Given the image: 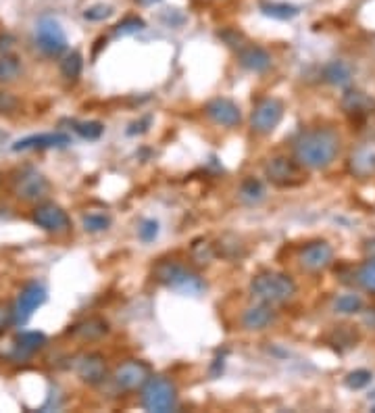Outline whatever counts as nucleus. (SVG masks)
<instances>
[{"instance_id":"nucleus-1","label":"nucleus","mask_w":375,"mask_h":413,"mask_svg":"<svg viewBox=\"0 0 375 413\" xmlns=\"http://www.w3.org/2000/svg\"><path fill=\"white\" fill-rule=\"evenodd\" d=\"M340 152V138L330 128L302 132L294 140V159L307 169L330 167Z\"/></svg>"},{"instance_id":"nucleus-2","label":"nucleus","mask_w":375,"mask_h":413,"mask_svg":"<svg viewBox=\"0 0 375 413\" xmlns=\"http://www.w3.org/2000/svg\"><path fill=\"white\" fill-rule=\"evenodd\" d=\"M250 294L258 303L267 305H281L290 300L296 294V284L290 275L279 272H265L252 277L250 282Z\"/></svg>"},{"instance_id":"nucleus-3","label":"nucleus","mask_w":375,"mask_h":413,"mask_svg":"<svg viewBox=\"0 0 375 413\" xmlns=\"http://www.w3.org/2000/svg\"><path fill=\"white\" fill-rule=\"evenodd\" d=\"M154 277L165 284L167 288L182 292V294H200L205 290V282L200 280V275L194 274L192 270H188L182 263L175 261H161L154 270Z\"/></svg>"},{"instance_id":"nucleus-4","label":"nucleus","mask_w":375,"mask_h":413,"mask_svg":"<svg viewBox=\"0 0 375 413\" xmlns=\"http://www.w3.org/2000/svg\"><path fill=\"white\" fill-rule=\"evenodd\" d=\"M142 405H144L146 412H173L175 405H177L175 386L165 378L150 376L146 380V384L142 386Z\"/></svg>"},{"instance_id":"nucleus-5","label":"nucleus","mask_w":375,"mask_h":413,"mask_svg":"<svg viewBox=\"0 0 375 413\" xmlns=\"http://www.w3.org/2000/svg\"><path fill=\"white\" fill-rule=\"evenodd\" d=\"M13 190L21 201L27 203H36V201H44L50 192V184L48 180L34 167H23L15 173L13 177Z\"/></svg>"},{"instance_id":"nucleus-6","label":"nucleus","mask_w":375,"mask_h":413,"mask_svg":"<svg viewBox=\"0 0 375 413\" xmlns=\"http://www.w3.org/2000/svg\"><path fill=\"white\" fill-rule=\"evenodd\" d=\"M36 44L38 48L48 55L57 57L67 50V36L61 23L52 17H42L36 25Z\"/></svg>"},{"instance_id":"nucleus-7","label":"nucleus","mask_w":375,"mask_h":413,"mask_svg":"<svg viewBox=\"0 0 375 413\" xmlns=\"http://www.w3.org/2000/svg\"><path fill=\"white\" fill-rule=\"evenodd\" d=\"M284 117V103L277 99H263L254 105L250 126L256 134H271Z\"/></svg>"},{"instance_id":"nucleus-8","label":"nucleus","mask_w":375,"mask_h":413,"mask_svg":"<svg viewBox=\"0 0 375 413\" xmlns=\"http://www.w3.org/2000/svg\"><path fill=\"white\" fill-rule=\"evenodd\" d=\"M265 173L269 177V182H273L275 186H298L304 182V173H302V165L296 159H288V157H275L265 165Z\"/></svg>"},{"instance_id":"nucleus-9","label":"nucleus","mask_w":375,"mask_h":413,"mask_svg":"<svg viewBox=\"0 0 375 413\" xmlns=\"http://www.w3.org/2000/svg\"><path fill=\"white\" fill-rule=\"evenodd\" d=\"M44 300H46V288L42 284H38V282H29L19 292V298H17V303L13 307V324L23 326L31 317V313L40 305H44Z\"/></svg>"},{"instance_id":"nucleus-10","label":"nucleus","mask_w":375,"mask_h":413,"mask_svg":"<svg viewBox=\"0 0 375 413\" xmlns=\"http://www.w3.org/2000/svg\"><path fill=\"white\" fill-rule=\"evenodd\" d=\"M332 261H334V249L325 240L309 242L300 251V266H302V270H307L311 274L328 270L332 266Z\"/></svg>"},{"instance_id":"nucleus-11","label":"nucleus","mask_w":375,"mask_h":413,"mask_svg":"<svg viewBox=\"0 0 375 413\" xmlns=\"http://www.w3.org/2000/svg\"><path fill=\"white\" fill-rule=\"evenodd\" d=\"M34 224L40 226L46 232H54V234H63L71 228V222L67 217V213L54 205V203H42L36 207L34 211Z\"/></svg>"},{"instance_id":"nucleus-12","label":"nucleus","mask_w":375,"mask_h":413,"mask_svg":"<svg viewBox=\"0 0 375 413\" xmlns=\"http://www.w3.org/2000/svg\"><path fill=\"white\" fill-rule=\"evenodd\" d=\"M148 378H150V368L142 361H135V359L122 363L113 374V380H115L117 389H122V391L142 389Z\"/></svg>"},{"instance_id":"nucleus-13","label":"nucleus","mask_w":375,"mask_h":413,"mask_svg":"<svg viewBox=\"0 0 375 413\" xmlns=\"http://www.w3.org/2000/svg\"><path fill=\"white\" fill-rule=\"evenodd\" d=\"M73 372L82 382L101 384L107 376V363L98 353H84L73 359Z\"/></svg>"},{"instance_id":"nucleus-14","label":"nucleus","mask_w":375,"mask_h":413,"mask_svg":"<svg viewBox=\"0 0 375 413\" xmlns=\"http://www.w3.org/2000/svg\"><path fill=\"white\" fill-rule=\"evenodd\" d=\"M207 115L223 128H236L242 119L238 105H234L228 99H215L207 105Z\"/></svg>"},{"instance_id":"nucleus-15","label":"nucleus","mask_w":375,"mask_h":413,"mask_svg":"<svg viewBox=\"0 0 375 413\" xmlns=\"http://www.w3.org/2000/svg\"><path fill=\"white\" fill-rule=\"evenodd\" d=\"M71 142V138L63 132H52V134H34V136L23 138V140H17L13 144V150L19 152V150H31V148H57V146H67Z\"/></svg>"},{"instance_id":"nucleus-16","label":"nucleus","mask_w":375,"mask_h":413,"mask_svg":"<svg viewBox=\"0 0 375 413\" xmlns=\"http://www.w3.org/2000/svg\"><path fill=\"white\" fill-rule=\"evenodd\" d=\"M238 59L242 67H247L249 71H254V73H263L271 67V55L265 48L254 46V44H247L244 48H240Z\"/></svg>"},{"instance_id":"nucleus-17","label":"nucleus","mask_w":375,"mask_h":413,"mask_svg":"<svg viewBox=\"0 0 375 413\" xmlns=\"http://www.w3.org/2000/svg\"><path fill=\"white\" fill-rule=\"evenodd\" d=\"M273 321H275V311H273V305H267V303L250 307L242 315V326L247 330H265Z\"/></svg>"},{"instance_id":"nucleus-18","label":"nucleus","mask_w":375,"mask_h":413,"mask_svg":"<svg viewBox=\"0 0 375 413\" xmlns=\"http://www.w3.org/2000/svg\"><path fill=\"white\" fill-rule=\"evenodd\" d=\"M46 345V336L42 332H21L15 338V355L19 359L31 357L36 351H40Z\"/></svg>"},{"instance_id":"nucleus-19","label":"nucleus","mask_w":375,"mask_h":413,"mask_svg":"<svg viewBox=\"0 0 375 413\" xmlns=\"http://www.w3.org/2000/svg\"><path fill=\"white\" fill-rule=\"evenodd\" d=\"M323 78H325V82H330L332 86L344 88V86H348V84L353 82V69H351V65L344 63V61H332V63L325 65Z\"/></svg>"},{"instance_id":"nucleus-20","label":"nucleus","mask_w":375,"mask_h":413,"mask_svg":"<svg viewBox=\"0 0 375 413\" xmlns=\"http://www.w3.org/2000/svg\"><path fill=\"white\" fill-rule=\"evenodd\" d=\"M107 332H109V328H107V321H103V319H86V321L73 326V330H69V334L80 340H96V338L105 336Z\"/></svg>"},{"instance_id":"nucleus-21","label":"nucleus","mask_w":375,"mask_h":413,"mask_svg":"<svg viewBox=\"0 0 375 413\" xmlns=\"http://www.w3.org/2000/svg\"><path fill=\"white\" fill-rule=\"evenodd\" d=\"M342 107H344V111L346 113H351V115H359V113H369L372 109L375 107V103L367 96V94H363V92H348L346 96H344V101H342Z\"/></svg>"},{"instance_id":"nucleus-22","label":"nucleus","mask_w":375,"mask_h":413,"mask_svg":"<svg viewBox=\"0 0 375 413\" xmlns=\"http://www.w3.org/2000/svg\"><path fill=\"white\" fill-rule=\"evenodd\" d=\"M238 196L247 205H256V203H260L265 198V188H263V184L258 180L249 177V180L242 182V186L238 190Z\"/></svg>"},{"instance_id":"nucleus-23","label":"nucleus","mask_w":375,"mask_h":413,"mask_svg":"<svg viewBox=\"0 0 375 413\" xmlns=\"http://www.w3.org/2000/svg\"><path fill=\"white\" fill-rule=\"evenodd\" d=\"M263 15L267 17H273V19H279V21H288V19H294L298 15V6L294 4H288V2H271V4H263L260 6Z\"/></svg>"},{"instance_id":"nucleus-24","label":"nucleus","mask_w":375,"mask_h":413,"mask_svg":"<svg viewBox=\"0 0 375 413\" xmlns=\"http://www.w3.org/2000/svg\"><path fill=\"white\" fill-rule=\"evenodd\" d=\"M334 307H336V311L342 313V315H353V313H359V311L363 309V298H361L359 294L348 292V294L338 296Z\"/></svg>"},{"instance_id":"nucleus-25","label":"nucleus","mask_w":375,"mask_h":413,"mask_svg":"<svg viewBox=\"0 0 375 413\" xmlns=\"http://www.w3.org/2000/svg\"><path fill=\"white\" fill-rule=\"evenodd\" d=\"M351 167H353V171H355L357 175H369L372 171H375V154L367 152V150L353 154Z\"/></svg>"},{"instance_id":"nucleus-26","label":"nucleus","mask_w":375,"mask_h":413,"mask_svg":"<svg viewBox=\"0 0 375 413\" xmlns=\"http://www.w3.org/2000/svg\"><path fill=\"white\" fill-rule=\"evenodd\" d=\"M82 57H80V52H69L63 61H61V73L67 78V80H75V78H80V73H82Z\"/></svg>"},{"instance_id":"nucleus-27","label":"nucleus","mask_w":375,"mask_h":413,"mask_svg":"<svg viewBox=\"0 0 375 413\" xmlns=\"http://www.w3.org/2000/svg\"><path fill=\"white\" fill-rule=\"evenodd\" d=\"M357 282L367 290L375 294V257H372L369 261H365L359 272H357Z\"/></svg>"},{"instance_id":"nucleus-28","label":"nucleus","mask_w":375,"mask_h":413,"mask_svg":"<svg viewBox=\"0 0 375 413\" xmlns=\"http://www.w3.org/2000/svg\"><path fill=\"white\" fill-rule=\"evenodd\" d=\"M21 73V65L15 57H0V82H13L15 78H19Z\"/></svg>"},{"instance_id":"nucleus-29","label":"nucleus","mask_w":375,"mask_h":413,"mask_svg":"<svg viewBox=\"0 0 375 413\" xmlns=\"http://www.w3.org/2000/svg\"><path fill=\"white\" fill-rule=\"evenodd\" d=\"M372 380H374V374L372 372H367V370H355V372H351L346 376V386L351 391H361V389L369 386Z\"/></svg>"},{"instance_id":"nucleus-30","label":"nucleus","mask_w":375,"mask_h":413,"mask_svg":"<svg viewBox=\"0 0 375 413\" xmlns=\"http://www.w3.org/2000/svg\"><path fill=\"white\" fill-rule=\"evenodd\" d=\"M111 226V219L103 213H88L84 217V228L88 232H105Z\"/></svg>"},{"instance_id":"nucleus-31","label":"nucleus","mask_w":375,"mask_h":413,"mask_svg":"<svg viewBox=\"0 0 375 413\" xmlns=\"http://www.w3.org/2000/svg\"><path fill=\"white\" fill-rule=\"evenodd\" d=\"M140 29H144V21L140 17H125L124 21L115 27V34L117 36H131V34H138Z\"/></svg>"},{"instance_id":"nucleus-32","label":"nucleus","mask_w":375,"mask_h":413,"mask_svg":"<svg viewBox=\"0 0 375 413\" xmlns=\"http://www.w3.org/2000/svg\"><path fill=\"white\" fill-rule=\"evenodd\" d=\"M111 15H113V6H109V4H94V6L84 10L86 21H105Z\"/></svg>"},{"instance_id":"nucleus-33","label":"nucleus","mask_w":375,"mask_h":413,"mask_svg":"<svg viewBox=\"0 0 375 413\" xmlns=\"http://www.w3.org/2000/svg\"><path fill=\"white\" fill-rule=\"evenodd\" d=\"M103 124L98 122H84V124H75V132L86 140H96L103 134Z\"/></svg>"},{"instance_id":"nucleus-34","label":"nucleus","mask_w":375,"mask_h":413,"mask_svg":"<svg viewBox=\"0 0 375 413\" xmlns=\"http://www.w3.org/2000/svg\"><path fill=\"white\" fill-rule=\"evenodd\" d=\"M219 36H221V40H223L230 48H236V50H240V48H244V46L249 44L247 38H244L240 31H236V29H226V31H221Z\"/></svg>"},{"instance_id":"nucleus-35","label":"nucleus","mask_w":375,"mask_h":413,"mask_svg":"<svg viewBox=\"0 0 375 413\" xmlns=\"http://www.w3.org/2000/svg\"><path fill=\"white\" fill-rule=\"evenodd\" d=\"M138 234H140V238L144 242H152L156 238V234H159V224L154 219H146V222H142Z\"/></svg>"},{"instance_id":"nucleus-36","label":"nucleus","mask_w":375,"mask_h":413,"mask_svg":"<svg viewBox=\"0 0 375 413\" xmlns=\"http://www.w3.org/2000/svg\"><path fill=\"white\" fill-rule=\"evenodd\" d=\"M192 255H194V259H196L198 263H209V261L213 259V247L207 245V242H205V245L198 242V245H194Z\"/></svg>"},{"instance_id":"nucleus-37","label":"nucleus","mask_w":375,"mask_h":413,"mask_svg":"<svg viewBox=\"0 0 375 413\" xmlns=\"http://www.w3.org/2000/svg\"><path fill=\"white\" fill-rule=\"evenodd\" d=\"M15 107H17V99H13V96L6 94V92H0V113L13 111Z\"/></svg>"},{"instance_id":"nucleus-38","label":"nucleus","mask_w":375,"mask_h":413,"mask_svg":"<svg viewBox=\"0 0 375 413\" xmlns=\"http://www.w3.org/2000/svg\"><path fill=\"white\" fill-rule=\"evenodd\" d=\"M13 321V307L0 305V330H4V326H8Z\"/></svg>"},{"instance_id":"nucleus-39","label":"nucleus","mask_w":375,"mask_h":413,"mask_svg":"<svg viewBox=\"0 0 375 413\" xmlns=\"http://www.w3.org/2000/svg\"><path fill=\"white\" fill-rule=\"evenodd\" d=\"M138 4H142V6H152V4H156V2H161V0H135Z\"/></svg>"}]
</instances>
